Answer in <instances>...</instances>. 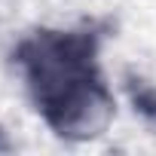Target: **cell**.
<instances>
[{
    "label": "cell",
    "instance_id": "6da1fadb",
    "mask_svg": "<svg viewBox=\"0 0 156 156\" xmlns=\"http://www.w3.org/2000/svg\"><path fill=\"white\" fill-rule=\"evenodd\" d=\"M22 70L37 110L64 138H95L113 116L95 67V49L80 34H40L22 46Z\"/></svg>",
    "mask_w": 156,
    "mask_h": 156
}]
</instances>
